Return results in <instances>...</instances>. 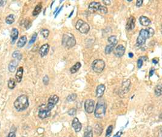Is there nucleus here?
<instances>
[{
	"mask_svg": "<svg viewBox=\"0 0 162 137\" xmlns=\"http://www.w3.org/2000/svg\"><path fill=\"white\" fill-rule=\"evenodd\" d=\"M26 43H27V37H26V36L25 35L22 36V37L19 38L17 46L18 47L21 48V47H24V45H25Z\"/></svg>",
	"mask_w": 162,
	"mask_h": 137,
	"instance_id": "19",
	"label": "nucleus"
},
{
	"mask_svg": "<svg viewBox=\"0 0 162 137\" xmlns=\"http://www.w3.org/2000/svg\"><path fill=\"white\" fill-rule=\"evenodd\" d=\"M84 137H93L92 130L91 127L88 126L86 128L84 133Z\"/></svg>",
	"mask_w": 162,
	"mask_h": 137,
	"instance_id": "23",
	"label": "nucleus"
},
{
	"mask_svg": "<svg viewBox=\"0 0 162 137\" xmlns=\"http://www.w3.org/2000/svg\"><path fill=\"white\" fill-rule=\"evenodd\" d=\"M12 56L14 57V58H16L18 60H21V58H22V55L21 53L18 50H15L14 53H12Z\"/></svg>",
	"mask_w": 162,
	"mask_h": 137,
	"instance_id": "30",
	"label": "nucleus"
},
{
	"mask_svg": "<svg viewBox=\"0 0 162 137\" xmlns=\"http://www.w3.org/2000/svg\"><path fill=\"white\" fill-rule=\"evenodd\" d=\"M0 125H1V124H0Z\"/></svg>",
	"mask_w": 162,
	"mask_h": 137,
	"instance_id": "52",
	"label": "nucleus"
},
{
	"mask_svg": "<svg viewBox=\"0 0 162 137\" xmlns=\"http://www.w3.org/2000/svg\"><path fill=\"white\" fill-rule=\"evenodd\" d=\"M113 130V126L112 125H109L107 129V130H106V137H109L111 136V133H112Z\"/></svg>",
	"mask_w": 162,
	"mask_h": 137,
	"instance_id": "33",
	"label": "nucleus"
},
{
	"mask_svg": "<svg viewBox=\"0 0 162 137\" xmlns=\"http://www.w3.org/2000/svg\"><path fill=\"white\" fill-rule=\"evenodd\" d=\"M146 30H148V33L149 34L150 37H153V36L154 35V29L153 28H151V27H148V28L146 29Z\"/></svg>",
	"mask_w": 162,
	"mask_h": 137,
	"instance_id": "37",
	"label": "nucleus"
},
{
	"mask_svg": "<svg viewBox=\"0 0 162 137\" xmlns=\"http://www.w3.org/2000/svg\"><path fill=\"white\" fill-rule=\"evenodd\" d=\"M103 2L104 4L107 5V6H108V5H110L111 4V1H110V0H104V1H103Z\"/></svg>",
	"mask_w": 162,
	"mask_h": 137,
	"instance_id": "41",
	"label": "nucleus"
},
{
	"mask_svg": "<svg viewBox=\"0 0 162 137\" xmlns=\"http://www.w3.org/2000/svg\"><path fill=\"white\" fill-rule=\"evenodd\" d=\"M42 81H43V83L45 84V85H47L49 82V78L48 76L46 75L44 76L43 79H42Z\"/></svg>",
	"mask_w": 162,
	"mask_h": 137,
	"instance_id": "39",
	"label": "nucleus"
},
{
	"mask_svg": "<svg viewBox=\"0 0 162 137\" xmlns=\"http://www.w3.org/2000/svg\"><path fill=\"white\" fill-rule=\"evenodd\" d=\"M75 28L78 30L80 33L83 34H86L89 32L90 30V26L87 22H84L82 19H78L75 25Z\"/></svg>",
	"mask_w": 162,
	"mask_h": 137,
	"instance_id": "4",
	"label": "nucleus"
},
{
	"mask_svg": "<svg viewBox=\"0 0 162 137\" xmlns=\"http://www.w3.org/2000/svg\"><path fill=\"white\" fill-rule=\"evenodd\" d=\"M28 97L25 95H22L17 98L14 102V107L18 111H23L29 107Z\"/></svg>",
	"mask_w": 162,
	"mask_h": 137,
	"instance_id": "1",
	"label": "nucleus"
},
{
	"mask_svg": "<svg viewBox=\"0 0 162 137\" xmlns=\"http://www.w3.org/2000/svg\"><path fill=\"white\" fill-rule=\"evenodd\" d=\"M99 11L100 13H101V14H106L107 13V7H105V6H100V7L99 9Z\"/></svg>",
	"mask_w": 162,
	"mask_h": 137,
	"instance_id": "34",
	"label": "nucleus"
},
{
	"mask_svg": "<svg viewBox=\"0 0 162 137\" xmlns=\"http://www.w3.org/2000/svg\"><path fill=\"white\" fill-rule=\"evenodd\" d=\"M162 93V87L160 84H158L155 88V94L157 97H160Z\"/></svg>",
	"mask_w": 162,
	"mask_h": 137,
	"instance_id": "28",
	"label": "nucleus"
},
{
	"mask_svg": "<svg viewBox=\"0 0 162 137\" xmlns=\"http://www.w3.org/2000/svg\"><path fill=\"white\" fill-rule=\"evenodd\" d=\"M37 33H34L33 34V35H32V38H31L30 41H29V45H30L31 44H32L34 43V42L36 41V39H37Z\"/></svg>",
	"mask_w": 162,
	"mask_h": 137,
	"instance_id": "35",
	"label": "nucleus"
},
{
	"mask_svg": "<svg viewBox=\"0 0 162 137\" xmlns=\"http://www.w3.org/2000/svg\"><path fill=\"white\" fill-rule=\"evenodd\" d=\"M127 1V2H131L132 1H131H131Z\"/></svg>",
	"mask_w": 162,
	"mask_h": 137,
	"instance_id": "51",
	"label": "nucleus"
},
{
	"mask_svg": "<svg viewBox=\"0 0 162 137\" xmlns=\"http://www.w3.org/2000/svg\"><path fill=\"white\" fill-rule=\"evenodd\" d=\"M84 109L88 113H92L94 111L95 102L93 99H88L84 102Z\"/></svg>",
	"mask_w": 162,
	"mask_h": 137,
	"instance_id": "8",
	"label": "nucleus"
},
{
	"mask_svg": "<svg viewBox=\"0 0 162 137\" xmlns=\"http://www.w3.org/2000/svg\"><path fill=\"white\" fill-rule=\"evenodd\" d=\"M76 112H77L76 109L74 108H72L68 111V114L71 116H73L76 114Z\"/></svg>",
	"mask_w": 162,
	"mask_h": 137,
	"instance_id": "38",
	"label": "nucleus"
},
{
	"mask_svg": "<svg viewBox=\"0 0 162 137\" xmlns=\"http://www.w3.org/2000/svg\"><path fill=\"white\" fill-rule=\"evenodd\" d=\"M51 110H50L49 109H47V106L43 105L41 107L38 112V117H40L41 119H45L47 118V117H50L51 115Z\"/></svg>",
	"mask_w": 162,
	"mask_h": 137,
	"instance_id": "7",
	"label": "nucleus"
},
{
	"mask_svg": "<svg viewBox=\"0 0 162 137\" xmlns=\"http://www.w3.org/2000/svg\"><path fill=\"white\" fill-rule=\"evenodd\" d=\"M108 42L109 43V44H112V45H116L118 43V41L117 39V37L114 35H111L110 37H109L107 39Z\"/></svg>",
	"mask_w": 162,
	"mask_h": 137,
	"instance_id": "22",
	"label": "nucleus"
},
{
	"mask_svg": "<svg viewBox=\"0 0 162 137\" xmlns=\"http://www.w3.org/2000/svg\"><path fill=\"white\" fill-rule=\"evenodd\" d=\"M72 128L76 132H79L80 130H81V128H82V124L79 121L77 118H75L73 119L72 123Z\"/></svg>",
	"mask_w": 162,
	"mask_h": 137,
	"instance_id": "13",
	"label": "nucleus"
},
{
	"mask_svg": "<svg viewBox=\"0 0 162 137\" xmlns=\"http://www.w3.org/2000/svg\"><path fill=\"white\" fill-rule=\"evenodd\" d=\"M81 64L80 62H77L75 65L72 67L70 68V72H71V73H76L78 71V70L80 69V67H81Z\"/></svg>",
	"mask_w": 162,
	"mask_h": 137,
	"instance_id": "21",
	"label": "nucleus"
},
{
	"mask_svg": "<svg viewBox=\"0 0 162 137\" xmlns=\"http://www.w3.org/2000/svg\"><path fill=\"white\" fill-rule=\"evenodd\" d=\"M18 65V63L16 60H13L10 63L9 65V71L11 72H14L15 71Z\"/></svg>",
	"mask_w": 162,
	"mask_h": 137,
	"instance_id": "20",
	"label": "nucleus"
},
{
	"mask_svg": "<svg viewBox=\"0 0 162 137\" xmlns=\"http://www.w3.org/2000/svg\"><path fill=\"white\" fill-rule=\"evenodd\" d=\"M77 97V96L76 94H72L71 95H69L67 97L66 99L68 102H72L76 99Z\"/></svg>",
	"mask_w": 162,
	"mask_h": 137,
	"instance_id": "32",
	"label": "nucleus"
},
{
	"mask_svg": "<svg viewBox=\"0 0 162 137\" xmlns=\"http://www.w3.org/2000/svg\"><path fill=\"white\" fill-rule=\"evenodd\" d=\"M58 8H57V9H56V10H55V12H54V14H55V13H56V12H57V10H58Z\"/></svg>",
	"mask_w": 162,
	"mask_h": 137,
	"instance_id": "49",
	"label": "nucleus"
},
{
	"mask_svg": "<svg viewBox=\"0 0 162 137\" xmlns=\"http://www.w3.org/2000/svg\"><path fill=\"white\" fill-rule=\"evenodd\" d=\"M76 44V40L72 33H64L62 38V45L68 48H72Z\"/></svg>",
	"mask_w": 162,
	"mask_h": 137,
	"instance_id": "3",
	"label": "nucleus"
},
{
	"mask_svg": "<svg viewBox=\"0 0 162 137\" xmlns=\"http://www.w3.org/2000/svg\"><path fill=\"white\" fill-rule=\"evenodd\" d=\"M41 9H42L41 4H38L37 6L35 7V9L34 10L33 14H32V15H33V16H34V17H35V16H37L40 13L41 10Z\"/></svg>",
	"mask_w": 162,
	"mask_h": 137,
	"instance_id": "25",
	"label": "nucleus"
},
{
	"mask_svg": "<svg viewBox=\"0 0 162 137\" xmlns=\"http://www.w3.org/2000/svg\"><path fill=\"white\" fill-rule=\"evenodd\" d=\"M104 67H105V63L101 59L94 60L92 64V68L96 73L102 72Z\"/></svg>",
	"mask_w": 162,
	"mask_h": 137,
	"instance_id": "6",
	"label": "nucleus"
},
{
	"mask_svg": "<svg viewBox=\"0 0 162 137\" xmlns=\"http://www.w3.org/2000/svg\"><path fill=\"white\" fill-rule=\"evenodd\" d=\"M152 61H153V63L155 64H157V63H158V59H157V58H154Z\"/></svg>",
	"mask_w": 162,
	"mask_h": 137,
	"instance_id": "44",
	"label": "nucleus"
},
{
	"mask_svg": "<svg viewBox=\"0 0 162 137\" xmlns=\"http://www.w3.org/2000/svg\"><path fill=\"white\" fill-rule=\"evenodd\" d=\"M139 22L140 24L143 26H149L150 24V20L145 16H141L139 18Z\"/></svg>",
	"mask_w": 162,
	"mask_h": 137,
	"instance_id": "16",
	"label": "nucleus"
},
{
	"mask_svg": "<svg viewBox=\"0 0 162 137\" xmlns=\"http://www.w3.org/2000/svg\"><path fill=\"white\" fill-rule=\"evenodd\" d=\"M101 4L99 2H96V1H93L89 5L88 7V10L91 13H95L99 11V9L100 7Z\"/></svg>",
	"mask_w": 162,
	"mask_h": 137,
	"instance_id": "12",
	"label": "nucleus"
},
{
	"mask_svg": "<svg viewBox=\"0 0 162 137\" xmlns=\"http://www.w3.org/2000/svg\"><path fill=\"white\" fill-rule=\"evenodd\" d=\"M16 86V83L14 79L13 78H10V79L8 81V87L10 89H14L15 87Z\"/></svg>",
	"mask_w": 162,
	"mask_h": 137,
	"instance_id": "29",
	"label": "nucleus"
},
{
	"mask_svg": "<svg viewBox=\"0 0 162 137\" xmlns=\"http://www.w3.org/2000/svg\"><path fill=\"white\" fill-rule=\"evenodd\" d=\"M143 60L142 58H140L137 61V67L138 68H140L143 66Z\"/></svg>",
	"mask_w": 162,
	"mask_h": 137,
	"instance_id": "36",
	"label": "nucleus"
},
{
	"mask_svg": "<svg viewBox=\"0 0 162 137\" xmlns=\"http://www.w3.org/2000/svg\"><path fill=\"white\" fill-rule=\"evenodd\" d=\"M15 17L14 15L10 14L6 17V22L8 24H11L15 21Z\"/></svg>",
	"mask_w": 162,
	"mask_h": 137,
	"instance_id": "24",
	"label": "nucleus"
},
{
	"mask_svg": "<svg viewBox=\"0 0 162 137\" xmlns=\"http://www.w3.org/2000/svg\"><path fill=\"white\" fill-rule=\"evenodd\" d=\"M135 18L133 16H131L127 19L126 25V29L127 31H131L135 28Z\"/></svg>",
	"mask_w": 162,
	"mask_h": 137,
	"instance_id": "11",
	"label": "nucleus"
},
{
	"mask_svg": "<svg viewBox=\"0 0 162 137\" xmlns=\"http://www.w3.org/2000/svg\"><path fill=\"white\" fill-rule=\"evenodd\" d=\"M23 137H24V136H23Z\"/></svg>",
	"mask_w": 162,
	"mask_h": 137,
	"instance_id": "53",
	"label": "nucleus"
},
{
	"mask_svg": "<svg viewBox=\"0 0 162 137\" xmlns=\"http://www.w3.org/2000/svg\"><path fill=\"white\" fill-rule=\"evenodd\" d=\"M106 104L103 100H100L96 104L94 109L95 117L97 118H103L106 113Z\"/></svg>",
	"mask_w": 162,
	"mask_h": 137,
	"instance_id": "2",
	"label": "nucleus"
},
{
	"mask_svg": "<svg viewBox=\"0 0 162 137\" xmlns=\"http://www.w3.org/2000/svg\"><path fill=\"white\" fill-rule=\"evenodd\" d=\"M23 67H19L17 69V73H16V80L18 83H20L23 78Z\"/></svg>",
	"mask_w": 162,
	"mask_h": 137,
	"instance_id": "18",
	"label": "nucleus"
},
{
	"mask_svg": "<svg viewBox=\"0 0 162 137\" xmlns=\"http://www.w3.org/2000/svg\"><path fill=\"white\" fill-rule=\"evenodd\" d=\"M63 6H61V8H60V9L58 10V12H57V14H56V15H55V18H56V17H57V15H58L59 14H60V12H61V9H63Z\"/></svg>",
	"mask_w": 162,
	"mask_h": 137,
	"instance_id": "45",
	"label": "nucleus"
},
{
	"mask_svg": "<svg viewBox=\"0 0 162 137\" xmlns=\"http://www.w3.org/2000/svg\"><path fill=\"white\" fill-rule=\"evenodd\" d=\"M18 29L16 28L12 29L10 35L11 43H12V44H14L15 43V41L18 38Z\"/></svg>",
	"mask_w": 162,
	"mask_h": 137,
	"instance_id": "17",
	"label": "nucleus"
},
{
	"mask_svg": "<svg viewBox=\"0 0 162 137\" xmlns=\"http://www.w3.org/2000/svg\"><path fill=\"white\" fill-rule=\"evenodd\" d=\"M7 137H16L15 136V133L14 132H10L8 135Z\"/></svg>",
	"mask_w": 162,
	"mask_h": 137,
	"instance_id": "42",
	"label": "nucleus"
},
{
	"mask_svg": "<svg viewBox=\"0 0 162 137\" xmlns=\"http://www.w3.org/2000/svg\"><path fill=\"white\" fill-rule=\"evenodd\" d=\"M103 131V128L101 124H96L95 127V132L97 135H100L102 133Z\"/></svg>",
	"mask_w": 162,
	"mask_h": 137,
	"instance_id": "27",
	"label": "nucleus"
},
{
	"mask_svg": "<svg viewBox=\"0 0 162 137\" xmlns=\"http://www.w3.org/2000/svg\"><path fill=\"white\" fill-rule=\"evenodd\" d=\"M150 36L148 30L146 29H142L140 30L138 38L137 39V46H141L145 43L146 40L149 38Z\"/></svg>",
	"mask_w": 162,
	"mask_h": 137,
	"instance_id": "5",
	"label": "nucleus"
},
{
	"mask_svg": "<svg viewBox=\"0 0 162 137\" xmlns=\"http://www.w3.org/2000/svg\"><path fill=\"white\" fill-rule=\"evenodd\" d=\"M105 86L104 84H100L97 86L96 89V95L98 98H101L103 95L104 91H105Z\"/></svg>",
	"mask_w": 162,
	"mask_h": 137,
	"instance_id": "15",
	"label": "nucleus"
},
{
	"mask_svg": "<svg viewBox=\"0 0 162 137\" xmlns=\"http://www.w3.org/2000/svg\"><path fill=\"white\" fill-rule=\"evenodd\" d=\"M114 137H120V136H119V135H118H118H115V136H114Z\"/></svg>",
	"mask_w": 162,
	"mask_h": 137,
	"instance_id": "50",
	"label": "nucleus"
},
{
	"mask_svg": "<svg viewBox=\"0 0 162 137\" xmlns=\"http://www.w3.org/2000/svg\"><path fill=\"white\" fill-rule=\"evenodd\" d=\"M154 71H155L154 68H153L151 70H150V72H149V76H152L153 75L154 73Z\"/></svg>",
	"mask_w": 162,
	"mask_h": 137,
	"instance_id": "43",
	"label": "nucleus"
},
{
	"mask_svg": "<svg viewBox=\"0 0 162 137\" xmlns=\"http://www.w3.org/2000/svg\"><path fill=\"white\" fill-rule=\"evenodd\" d=\"M143 1H142V0H138V1H137V2H136V6L138 7H141L142 5L143 4Z\"/></svg>",
	"mask_w": 162,
	"mask_h": 137,
	"instance_id": "40",
	"label": "nucleus"
},
{
	"mask_svg": "<svg viewBox=\"0 0 162 137\" xmlns=\"http://www.w3.org/2000/svg\"><path fill=\"white\" fill-rule=\"evenodd\" d=\"M73 11H72V13L71 14V15H69V18H70V17H71V16H72V15L73 14Z\"/></svg>",
	"mask_w": 162,
	"mask_h": 137,
	"instance_id": "48",
	"label": "nucleus"
},
{
	"mask_svg": "<svg viewBox=\"0 0 162 137\" xmlns=\"http://www.w3.org/2000/svg\"><path fill=\"white\" fill-rule=\"evenodd\" d=\"M59 101V97L56 95H54L50 97L49 98L48 100V103H47V109H49L50 110H51L52 109L55 107V106L58 103Z\"/></svg>",
	"mask_w": 162,
	"mask_h": 137,
	"instance_id": "9",
	"label": "nucleus"
},
{
	"mask_svg": "<svg viewBox=\"0 0 162 137\" xmlns=\"http://www.w3.org/2000/svg\"><path fill=\"white\" fill-rule=\"evenodd\" d=\"M115 47V45H112V44H108L106 45L105 50H104V52H105L106 54H109V53H111V52L114 50Z\"/></svg>",
	"mask_w": 162,
	"mask_h": 137,
	"instance_id": "26",
	"label": "nucleus"
},
{
	"mask_svg": "<svg viewBox=\"0 0 162 137\" xmlns=\"http://www.w3.org/2000/svg\"><path fill=\"white\" fill-rule=\"evenodd\" d=\"M129 56L130 57V58H132V57L134 56V54L132 53H131V52H130V53H129Z\"/></svg>",
	"mask_w": 162,
	"mask_h": 137,
	"instance_id": "46",
	"label": "nucleus"
},
{
	"mask_svg": "<svg viewBox=\"0 0 162 137\" xmlns=\"http://www.w3.org/2000/svg\"><path fill=\"white\" fill-rule=\"evenodd\" d=\"M4 3V1H0V6H1Z\"/></svg>",
	"mask_w": 162,
	"mask_h": 137,
	"instance_id": "47",
	"label": "nucleus"
},
{
	"mask_svg": "<svg viewBox=\"0 0 162 137\" xmlns=\"http://www.w3.org/2000/svg\"><path fill=\"white\" fill-rule=\"evenodd\" d=\"M49 45L48 44H45L40 47V49H39V54L40 55V56L41 57H44L46 55H47L48 53L49 50Z\"/></svg>",
	"mask_w": 162,
	"mask_h": 137,
	"instance_id": "14",
	"label": "nucleus"
},
{
	"mask_svg": "<svg viewBox=\"0 0 162 137\" xmlns=\"http://www.w3.org/2000/svg\"><path fill=\"white\" fill-rule=\"evenodd\" d=\"M41 34L45 38H47L49 35V30L47 29H42L40 32Z\"/></svg>",
	"mask_w": 162,
	"mask_h": 137,
	"instance_id": "31",
	"label": "nucleus"
},
{
	"mask_svg": "<svg viewBox=\"0 0 162 137\" xmlns=\"http://www.w3.org/2000/svg\"><path fill=\"white\" fill-rule=\"evenodd\" d=\"M125 51L126 49L125 46H123L122 44H119L115 47V49H114V53L115 56L120 58V57L123 56L125 53Z\"/></svg>",
	"mask_w": 162,
	"mask_h": 137,
	"instance_id": "10",
	"label": "nucleus"
}]
</instances>
